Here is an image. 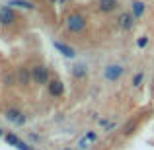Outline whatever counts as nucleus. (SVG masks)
<instances>
[{
  "label": "nucleus",
  "mask_w": 154,
  "mask_h": 150,
  "mask_svg": "<svg viewBox=\"0 0 154 150\" xmlns=\"http://www.w3.org/2000/svg\"><path fill=\"white\" fill-rule=\"evenodd\" d=\"M64 26H66V29L70 31L72 35H82L84 31H86L88 22L80 12H70V14L64 18Z\"/></svg>",
  "instance_id": "nucleus-1"
},
{
  "label": "nucleus",
  "mask_w": 154,
  "mask_h": 150,
  "mask_svg": "<svg viewBox=\"0 0 154 150\" xmlns=\"http://www.w3.org/2000/svg\"><path fill=\"white\" fill-rule=\"evenodd\" d=\"M29 70H31V82L33 84H37V86H47V84L51 82V70L45 64L37 63V64H33Z\"/></svg>",
  "instance_id": "nucleus-2"
},
{
  "label": "nucleus",
  "mask_w": 154,
  "mask_h": 150,
  "mask_svg": "<svg viewBox=\"0 0 154 150\" xmlns=\"http://www.w3.org/2000/svg\"><path fill=\"white\" fill-rule=\"evenodd\" d=\"M18 22V14L12 6H2L0 8V26L2 27H10Z\"/></svg>",
  "instance_id": "nucleus-3"
},
{
  "label": "nucleus",
  "mask_w": 154,
  "mask_h": 150,
  "mask_svg": "<svg viewBox=\"0 0 154 150\" xmlns=\"http://www.w3.org/2000/svg\"><path fill=\"white\" fill-rule=\"evenodd\" d=\"M14 76H16V84L20 88H27L31 84V70L27 66H18L14 70Z\"/></svg>",
  "instance_id": "nucleus-4"
},
{
  "label": "nucleus",
  "mask_w": 154,
  "mask_h": 150,
  "mask_svg": "<svg viewBox=\"0 0 154 150\" xmlns=\"http://www.w3.org/2000/svg\"><path fill=\"white\" fill-rule=\"evenodd\" d=\"M123 72H125V68L121 66V64H107L105 70H103V76L109 82H117V80L123 76Z\"/></svg>",
  "instance_id": "nucleus-5"
},
{
  "label": "nucleus",
  "mask_w": 154,
  "mask_h": 150,
  "mask_svg": "<svg viewBox=\"0 0 154 150\" xmlns=\"http://www.w3.org/2000/svg\"><path fill=\"white\" fill-rule=\"evenodd\" d=\"M47 94L51 98H63L64 96V84L59 78H51V82L47 84Z\"/></svg>",
  "instance_id": "nucleus-6"
},
{
  "label": "nucleus",
  "mask_w": 154,
  "mask_h": 150,
  "mask_svg": "<svg viewBox=\"0 0 154 150\" xmlns=\"http://www.w3.org/2000/svg\"><path fill=\"white\" fill-rule=\"evenodd\" d=\"M117 23H119V27L123 31H131L133 27H135V18H133L131 12H123V14H119V18H117Z\"/></svg>",
  "instance_id": "nucleus-7"
},
{
  "label": "nucleus",
  "mask_w": 154,
  "mask_h": 150,
  "mask_svg": "<svg viewBox=\"0 0 154 150\" xmlns=\"http://www.w3.org/2000/svg\"><path fill=\"white\" fill-rule=\"evenodd\" d=\"M96 6H98V10L102 14H113L119 8V0H98Z\"/></svg>",
  "instance_id": "nucleus-8"
},
{
  "label": "nucleus",
  "mask_w": 154,
  "mask_h": 150,
  "mask_svg": "<svg viewBox=\"0 0 154 150\" xmlns=\"http://www.w3.org/2000/svg\"><path fill=\"white\" fill-rule=\"evenodd\" d=\"M53 47H55L64 59H74V57H76V49H74V47L66 45V43H63V41H53Z\"/></svg>",
  "instance_id": "nucleus-9"
},
{
  "label": "nucleus",
  "mask_w": 154,
  "mask_h": 150,
  "mask_svg": "<svg viewBox=\"0 0 154 150\" xmlns=\"http://www.w3.org/2000/svg\"><path fill=\"white\" fill-rule=\"evenodd\" d=\"M139 125H140V117H133V119H129L127 123L123 125V136H133L137 133V129H139Z\"/></svg>",
  "instance_id": "nucleus-10"
},
{
  "label": "nucleus",
  "mask_w": 154,
  "mask_h": 150,
  "mask_svg": "<svg viewBox=\"0 0 154 150\" xmlns=\"http://www.w3.org/2000/svg\"><path fill=\"white\" fill-rule=\"evenodd\" d=\"M144 12H146V4H144L143 0H133V2H131V14H133L135 20L143 18Z\"/></svg>",
  "instance_id": "nucleus-11"
},
{
  "label": "nucleus",
  "mask_w": 154,
  "mask_h": 150,
  "mask_svg": "<svg viewBox=\"0 0 154 150\" xmlns=\"http://www.w3.org/2000/svg\"><path fill=\"white\" fill-rule=\"evenodd\" d=\"M70 74H72V78H74V80H86V76H88L86 64H82V63L74 64V66H72V70H70Z\"/></svg>",
  "instance_id": "nucleus-12"
},
{
  "label": "nucleus",
  "mask_w": 154,
  "mask_h": 150,
  "mask_svg": "<svg viewBox=\"0 0 154 150\" xmlns=\"http://www.w3.org/2000/svg\"><path fill=\"white\" fill-rule=\"evenodd\" d=\"M20 115H22V111H20L18 107H10V109H6V113H4V117H6L10 123H16V121L20 119Z\"/></svg>",
  "instance_id": "nucleus-13"
},
{
  "label": "nucleus",
  "mask_w": 154,
  "mask_h": 150,
  "mask_svg": "<svg viewBox=\"0 0 154 150\" xmlns=\"http://www.w3.org/2000/svg\"><path fill=\"white\" fill-rule=\"evenodd\" d=\"M8 6H20V8H23V10H33V8H35L33 4L27 2V0H10Z\"/></svg>",
  "instance_id": "nucleus-14"
},
{
  "label": "nucleus",
  "mask_w": 154,
  "mask_h": 150,
  "mask_svg": "<svg viewBox=\"0 0 154 150\" xmlns=\"http://www.w3.org/2000/svg\"><path fill=\"white\" fill-rule=\"evenodd\" d=\"M143 80H144V72H137V74L133 76V86H135V88H140Z\"/></svg>",
  "instance_id": "nucleus-15"
},
{
  "label": "nucleus",
  "mask_w": 154,
  "mask_h": 150,
  "mask_svg": "<svg viewBox=\"0 0 154 150\" xmlns=\"http://www.w3.org/2000/svg\"><path fill=\"white\" fill-rule=\"evenodd\" d=\"M4 139H6V142H8V144H12V146H16V142L20 140V136H18V135H14V133H8V135L4 136Z\"/></svg>",
  "instance_id": "nucleus-16"
},
{
  "label": "nucleus",
  "mask_w": 154,
  "mask_h": 150,
  "mask_svg": "<svg viewBox=\"0 0 154 150\" xmlns=\"http://www.w3.org/2000/svg\"><path fill=\"white\" fill-rule=\"evenodd\" d=\"M16 148H18V150H33V146H29V144H26V142H23L22 139H20L18 142H16Z\"/></svg>",
  "instance_id": "nucleus-17"
},
{
  "label": "nucleus",
  "mask_w": 154,
  "mask_h": 150,
  "mask_svg": "<svg viewBox=\"0 0 154 150\" xmlns=\"http://www.w3.org/2000/svg\"><path fill=\"white\" fill-rule=\"evenodd\" d=\"M146 45H148V37H140V39H137V47H139V49H144Z\"/></svg>",
  "instance_id": "nucleus-18"
},
{
  "label": "nucleus",
  "mask_w": 154,
  "mask_h": 150,
  "mask_svg": "<svg viewBox=\"0 0 154 150\" xmlns=\"http://www.w3.org/2000/svg\"><path fill=\"white\" fill-rule=\"evenodd\" d=\"M26 121H27V115H26V113H22V115H20V119L18 121H16V127H22V125H26Z\"/></svg>",
  "instance_id": "nucleus-19"
},
{
  "label": "nucleus",
  "mask_w": 154,
  "mask_h": 150,
  "mask_svg": "<svg viewBox=\"0 0 154 150\" xmlns=\"http://www.w3.org/2000/svg\"><path fill=\"white\" fill-rule=\"evenodd\" d=\"M86 140H88V142H96V140H98V135L92 133V131H88L86 133Z\"/></svg>",
  "instance_id": "nucleus-20"
},
{
  "label": "nucleus",
  "mask_w": 154,
  "mask_h": 150,
  "mask_svg": "<svg viewBox=\"0 0 154 150\" xmlns=\"http://www.w3.org/2000/svg\"><path fill=\"white\" fill-rule=\"evenodd\" d=\"M2 136H6V135H4V129H0V139H2Z\"/></svg>",
  "instance_id": "nucleus-21"
},
{
  "label": "nucleus",
  "mask_w": 154,
  "mask_h": 150,
  "mask_svg": "<svg viewBox=\"0 0 154 150\" xmlns=\"http://www.w3.org/2000/svg\"><path fill=\"white\" fill-rule=\"evenodd\" d=\"M64 2H66V0H59V4H64Z\"/></svg>",
  "instance_id": "nucleus-22"
},
{
  "label": "nucleus",
  "mask_w": 154,
  "mask_h": 150,
  "mask_svg": "<svg viewBox=\"0 0 154 150\" xmlns=\"http://www.w3.org/2000/svg\"><path fill=\"white\" fill-rule=\"evenodd\" d=\"M49 2H53V4H55V2H59V0H49Z\"/></svg>",
  "instance_id": "nucleus-23"
},
{
  "label": "nucleus",
  "mask_w": 154,
  "mask_h": 150,
  "mask_svg": "<svg viewBox=\"0 0 154 150\" xmlns=\"http://www.w3.org/2000/svg\"><path fill=\"white\" fill-rule=\"evenodd\" d=\"M66 150H70V148H66Z\"/></svg>",
  "instance_id": "nucleus-24"
}]
</instances>
